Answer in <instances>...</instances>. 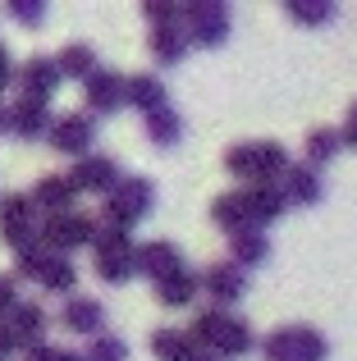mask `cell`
Listing matches in <instances>:
<instances>
[{"label": "cell", "mask_w": 357, "mask_h": 361, "mask_svg": "<svg viewBox=\"0 0 357 361\" xmlns=\"http://www.w3.org/2000/svg\"><path fill=\"white\" fill-rule=\"evenodd\" d=\"M188 334H193V343L202 348V353L220 357V361H238V357H252L261 348V338L252 334V325L238 316V311H220V307H206L193 316V325H188Z\"/></svg>", "instance_id": "6da1fadb"}, {"label": "cell", "mask_w": 357, "mask_h": 361, "mask_svg": "<svg viewBox=\"0 0 357 361\" xmlns=\"http://www.w3.org/2000/svg\"><path fill=\"white\" fill-rule=\"evenodd\" d=\"M224 169L238 178L243 188L252 183H279L289 169V151L275 137H243L224 151Z\"/></svg>", "instance_id": "7a4b0ae2"}, {"label": "cell", "mask_w": 357, "mask_h": 361, "mask_svg": "<svg viewBox=\"0 0 357 361\" xmlns=\"http://www.w3.org/2000/svg\"><path fill=\"white\" fill-rule=\"evenodd\" d=\"M152 206H156V183H152V178H147V174H124V183L101 202V224L133 233L138 224L152 215Z\"/></svg>", "instance_id": "3957f363"}, {"label": "cell", "mask_w": 357, "mask_h": 361, "mask_svg": "<svg viewBox=\"0 0 357 361\" xmlns=\"http://www.w3.org/2000/svg\"><path fill=\"white\" fill-rule=\"evenodd\" d=\"M133 233L110 229V224L97 220V238H92V270H97L101 283H128L133 279Z\"/></svg>", "instance_id": "277c9868"}, {"label": "cell", "mask_w": 357, "mask_h": 361, "mask_svg": "<svg viewBox=\"0 0 357 361\" xmlns=\"http://www.w3.org/2000/svg\"><path fill=\"white\" fill-rule=\"evenodd\" d=\"M257 353L266 361H325L330 357V343H325V334L316 325H298L294 320V325L270 329Z\"/></svg>", "instance_id": "5b68a950"}, {"label": "cell", "mask_w": 357, "mask_h": 361, "mask_svg": "<svg viewBox=\"0 0 357 361\" xmlns=\"http://www.w3.org/2000/svg\"><path fill=\"white\" fill-rule=\"evenodd\" d=\"M92 238H97V220L83 211L42 215V224H37V243L51 256H73L78 247H92Z\"/></svg>", "instance_id": "8992f818"}, {"label": "cell", "mask_w": 357, "mask_h": 361, "mask_svg": "<svg viewBox=\"0 0 357 361\" xmlns=\"http://www.w3.org/2000/svg\"><path fill=\"white\" fill-rule=\"evenodd\" d=\"M229 5L224 0H188L183 5V37L202 51H220L229 42Z\"/></svg>", "instance_id": "52a82bcc"}, {"label": "cell", "mask_w": 357, "mask_h": 361, "mask_svg": "<svg viewBox=\"0 0 357 361\" xmlns=\"http://www.w3.org/2000/svg\"><path fill=\"white\" fill-rule=\"evenodd\" d=\"M46 142H51V151H60V156L83 160V156H92V147H97V119H92L87 110H64V115L51 119Z\"/></svg>", "instance_id": "ba28073f"}, {"label": "cell", "mask_w": 357, "mask_h": 361, "mask_svg": "<svg viewBox=\"0 0 357 361\" xmlns=\"http://www.w3.org/2000/svg\"><path fill=\"white\" fill-rule=\"evenodd\" d=\"M37 206L28 192H5L0 197V243L9 247V252H18V247L37 243Z\"/></svg>", "instance_id": "9c48e42d"}, {"label": "cell", "mask_w": 357, "mask_h": 361, "mask_svg": "<svg viewBox=\"0 0 357 361\" xmlns=\"http://www.w3.org/2000/svg\"><path fill=\"white\" fill-rule=\"evenodd\" d=\"M197 279H202V293L211 298V307H220V311H234L248 298V270H238L229 256L211 261L206 270H197Z\"/></svg>", "instance_id": "30bf717a"}, {"label": "cell", "mask_w": 357, "mask_h": 361, "mask_svg": "<svg viewBox=\"0 0 357 361\" xmlns=\"http://www.w3.org/2000/svg\"><path fill=\"white\" fill-rule=\"evenodd\" d=\"M69 183L78 188V192H92V197L106 202V197L124 183V169H119V160L92 151V156H83V160H73V165H69Z\"/></svg>", "instance_id": "8fae6325"}, {"label": "cell", "mask_w": 357, "mask_h": 361, "mask_svg": "<svg viewBox=\"0 0 357 361\" xmlns=\"http://www.w3.org/2000/svg\"><path fill=\"white\" fill-rule=\"evenodd\" d=\"M14 87H18V97H28V101H42V106H51V97L64 87V78H60V64H55L51 55H32V60H23V64H18V73H14Z\"/></svg>", "instance_id": "7c38bea8"}, {"label": "cell", "mask_w": 357, "mask_h": 361, "mask_svg": "<svg viewBox=\"0 0 357 361\" xmlns=\"http://www.w3.org/2000/svg\"><path fill=\"white\" fill-rule=\"evenodd\" d=\"M83 101H87V115H119L128 106V78L115 69H97L87 82H83Z\"/></svg>", "instance_id": "4fadbf2b"}, {"label": "cell", "mask_w": 357, "mask_h": 361, "mask_svg": "<svg viewBox=\"0 0 357 361\" xmlns=\"http://www.w3.org/2000/svg\"><path fill=\"white\" fill-rule=\"evenodd\" d=\"M183 270V252L170 243V238H152V243H138L133 252V274H143V279L161 283L165 274Z\"/></svg>", "instance_id": "5bb4252c"}, {"label": "cell", "mask_w": 357, "mask_h": 361, "mask_svg": "<svg viewBox=\"0 0 357 361\" xmlns=\"http://www.w3.org/2000/svg\"><path fill=\"white\" fill-rule=\"evenodd\" d=\"M32 206L42 215H64V211H78V188L69 183V174H42L32 183Z\"/></svg>", "instance_id": "9a60e30c"}, {"label": "cell", "mask_w": 357, "mask_h": 361, "mask_svg": "<svg viewBox=\"0 0 357 361\" xmlns=\"http://www.w3.org/2000/svg\"><path fill=\"white\" fill-rule=\"evenodd\" d=\"M60 325L69 329V334H78V338H97L101 325H106V307H101L97 298L73 293V298H64V307H60Z\"/></svg>", "instance_id": "2e32d148"}, {"label": "cell", "mask_w": 357, "mask_h": 361, "mask_svg": "<svg viewBox=\"0 0 357 361\" xmlns=\"http://www.w3.org/2000/svg\"><path fill=\"white\" fill-rule=\"evenodd\" d=\"M279 197H284V206H316L325 197L321 169H312V165H289L284 178H279Z\"/></svg>", "instance_id": "e0dca14e"}, {"label": "cell", "mask_w": 357, "mask_h": 361, "mask_svg": "<svg viewBox=\"0 0 357 361\" xmlns=\"http://www.w3.org/2000/svg\"><path fill=\"white\" fill-rule=\"evenodd\" d=\"M51 106H42V101H28V97H18L14 106H9V133L14 137H23V142H37V137H46L51 133Z\"/></svg>", "instance_id": "ac0fdd59"}, {"label": "cell", "mask_w": 357, "mask_h": 361, "mask_svg": "<svg viewBox=\"0 0 357 361\" xmlns=\"http://www.w3.org/2000/svg\"><path fill=\"white\" fill-rule=\"evenodd\" d=\"M152 293H156V302H161L165 311H183V307H193L197 302V293H202V279H197V270H174V274H165L161 283H152Z\"/></svg>", "instance_id": "d6986e66"}, {"label": "cell", "mask_w": 357, "mask_h": 361, "mask_svg": "<svg viewBox=\"0 0 357 361\" xmlns=\"http://www.w3.org/2000/svg\"><path fill=\"white\" fill-rule=\"evenodd\" d=\"M5 325H9V334H14L18 348H32V343H42V338H46L51 316H46V307H37V302H18V307L5 316ZM18 357H23V353H18Z\"/></svg>", "instance_id": "ffe728a7"}, {"label": "cell", "mask_w": 357, "mask_h": 361, "mask_svg": "<svg viewBox=\"0 0 357 361\" xmlns=\"http://www.w3.org/2000/svg\"><path fill=\"white\" fill-rule=\"evenodd\" d=\"M229 261L238 270H257L270 261V233L266 229H238L229 233Z\"/></svg>", "instance_id": "44dd1931"}, {"label": "cell", "mask_w": 357, "mask_h": 361, "mask_svg": "<svg viewBox=\"0 0 357 361\" xmlns=\"http://www.w3.org/2000/svg\"><path fill=\"white\" fill-rule=\"evenodd\" d=\"M46 293H60V298H73V288H78V270H73V256H51L46 252L42 270H37V279Z\"/></svg>", "instance_id": "7402d4cb"}, {"label": "cell", "mask_w": 357, "mask_h": 361, "mask_svg": "<svg viewBox=\"0 0 357 361\" xmlns=\"http://www.w3.org/2000/svg\"><path fill=\"white\" fill-rule=\"evenodd\" d=\"M128 106H133L138 115H152V110L170 106V87H165L156 73H133V78H128Z\"/></svg>", "instance_id": "603a6c76"}, {"label": "cell", "mask_w": 357, "mask_h": 361, "mask_svg": "<svg viewBox=\"0 0 357 361\" xmlns=\"http://www.w3.org/2000/svg\"><path fill=\"white\" fill-rule=\"evenodd\" d=\"M147 348H152L156 361H197V353H202L188 329H152V343Z\"/></svg>", "instance_id": "cb8c5ba5"}, {"label": "cell", "mask_w": 357, "mask_h": 361, "mask_svg": "<svg viewBox=\"0 0 357 361\" xmlns=\"http://www.w3.org/2000/svg\"><path fill=\"white\" fill-rule=\"evenodd\" d=\"M55 64H60V78H69V82H87L92 73L101 69V64H97V51H92L87 42H69V46H60Z\"/></svg>", "instance_id": "d4e9b609"}, {"label": "cell", "mask_w": 357, "mask_h": 361, "mask_svg": "<svg viewBox=\"0 0 357 361\" xmlns=\"http://www.w3.org/2000/svg\"><path fill=\"white\" fill-rule=\"evenodd\" d=\"M339 151H344L339 128H312V133H307V142H303V165L325 169L334 156H339Z\"/></svg>", "instance_id": "484cf974"}, {"label": "cell", "mask_w": 357, "mask_h": 361, "mask_svg": "<svg viewBox=\"0 0 357 361\" xmlns=\"http://www.w3.org/2000/svg\"><path fill=\"white\" fill-rule=\"evenodd\" d=\"M188 55V37H183V23L174 27H152V60L161 64V69H170Z\"/></svg>", "instance_id": "4316f807"}, {"label": "cell", "mask_w": 357, "mask_h": 361, "mask_svg": "<svg viewBox=\"0 0 357 361\" xmlns=\"http://www.w3.org/2000/svg\"><path fill=\"white\" fill-rule=\"evenodd\" d=\"M143 128H147V137H152L161 151L183 137V119H178L174 106H161V110H152V115H143Z\"/></svg>", "instance_id": "83f0119b"}, {"label": "cell", "mask_w": 357, "mask_h": 361, "mask_svg": "<svg viewBox=\"0 0 357 361\" xmlns=\"http://www.w3.org/2000/svg\"><path fill=\"white\" fill-rule=\"evenodd\" d=\"M284 14L303 27H321L339 14V5H334V0H284Z\"/></svg>", "instance_id": "f1b7e54d"}, {"label": "cell", "mask_w": 357, "mask_h": 361, "mask_svg": "<svg viewBox=\"0 0 357 361\" xmlns=\"http://www.w3.org/2000/svg\"><path fill=\"white\" fill-rule=\"evenodd\" d=\"M83 361H128V343L119 334H106V329H101L97 338H87Z\"/></svg>", "instance_id": "f546056e"}, {"label": "cell", "mask_w": 357, "mask_h": 361, "mask_svg": "<svg viewBox=\"0 0 357 361\" xmlns=\"http://www.w3.org/2000/svg\"><path fill=\"white\" fill-rule=\"evenodd\" d=\"M143 18L147 27H174L183 23V5L178 0H143Z\"/></svg>", "instance_id": "4dcf8cb0"}, {"label": "cell", "mask_w": 357, "mask_h": 361, "mask_svg": "<svg viewBox=\"0 0 357 361\" xmlns=\"http://www.w3.org/2000/svg\"><path fill=\"white\" fill-rule=\"evenodd\" d=\"M42 261H46L42 243H28V247H18V252H14V279H37Z\"/></svg>", "instance_id": "1f68e13d"}, {"label": "cell", "mask_w": 357, "mask_h": 361, "mask_svg": "<svg viewBox=\"0 0 357 361\" xmlns=\"http://www.w3.org/2000/svg\"><path fill=\"white\" fill-rule=\"evenodd\" d=\"M23 361H83V353H73V348H64V343H32V348H23Z\"/></svg>", "instance_id": "d6a6232c"}, {"label": "cell", "mask_w": 357, "mask_h": 361, "mask_svg": "<svg viewBox=\"0 0 357 361\" xmlns=\"http://www.w3.org/2000/svg\"><path fill=\"white\" fill-rule=\"evenodd\" d=\"M5 14H14L23 27H37L46 18V0H5Z\"/></svg>", "instance_id": "836d02e7"}, {"label": "cell", "mask_w": 357, "mask_h": 361, "mask_svg": "<svg viewBox=\"0 0 357 361\" xmlns=\"http://www.w3.org/2000/svg\"><path fill=\"white\" fill-rule=\"evenodd\" d=\"M18 302H23V298H18V279H14V274H0V320H5Z\"/></svg>", "instance_id": "e575fe53"}, {"label": "cell", "mask_w": 357, "mask_h": 361, "mask_svg": "<svg viewBox=\"0 0 357 361\" xmlns=\"http://www.w3.org/2000/svg\"><path fill=\"white\" fill-rule=\"evenodd\" d=\"M339 142L349 151H357V101L349 106V115H344V123H339Z\"/></svg>", "instance_id": "d590c367"}, {"label": "cell", "mask_w": 357, "mask_h": 361, "mask_svg": "<svg viewBox=\"0 0 357 361\" xmlns=\"http://www.w3.org/2000/svg\"><path fill=\"white\" fill-rule=\"evenodd\" d=\"M14 73H18V64H14V55H9V46L0 42V92L14 87Z\"/></svg>", "instance_id": "8d00e7d4"}, {"label": "cell", "mask_w": 357, "mask_h": 361, "mask_svg": "<svg viewBox=\"0 0 357 361\" xmlns=\"http://www.w3.org/2000/svg\"><path fill=\"white\" fill-rule=\"evenodd\" d=\"M18 353H23V348L14 343V334H9V325L0 320V361H9V357H18Z\"/></svg>", "instance_id": "74e56055"}, {"label": "cell", "mask_w": 357, "mask_h": 361, "mask_svg": "<svg viewBox=\"0 0 357 361\" xmlns=\"http://www.w3.org/2000/svg\"><path fill=\"white\" fill-rule=\"evenodd\" d=\"M5 133H9V106L0 101V137H5Z\"/></svg>", "instance_id": "f35d334b"}, {"label": "cell", "mask_w": 357, "mask_h": 361, "mask_svg": "<svg viewBox=\"0 0 357 361\" xmlns=\"http://www.w3.org/2000/svg\"><path fill=\"white\" fill-rule=\"evenodd\" d=\"M197 361H220V357H211V353H197Z\"/></svg>", "instance_id": "ab89813d"}]
</instances>
